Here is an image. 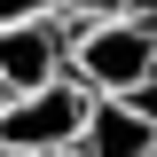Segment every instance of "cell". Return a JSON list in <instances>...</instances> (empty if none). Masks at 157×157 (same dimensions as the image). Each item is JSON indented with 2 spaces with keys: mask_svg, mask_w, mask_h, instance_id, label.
<instances>
[{
  "mask_svg": "<svg viewBox=\"0 0 157 157\" xmlns=\"http://www.w3.org/2000/svg\"><path fill=\"white\" fill-rule=\"evenodd\" d=\"M63 71H71L86 94H157V39H149V8L71 24V39H63Z\"/></svg>",
  "mask_w": 157,
  "mask_h": 157,
  "instance_id": "6da1fadb",
  "label": "cell"
},
{
  "mask_svg": "<svg viewBox=\"0 0 157 157\" xmlns=\"http://www.w3.org/2000/svg\"><path fill=\"white\" fill-rule=\"evenodd\" d=\"M86 102H94V94H86L71 71H55V78H39V86H24V94L0 102V141L24 149V157H39V149H71Z\"/></svg>",
  "mask_w": 157,
  "mask_h": 157,
  "instance_id": "7a4b0ae2",
  "label": "cell"
},
{
  "mask_svg": "<svg viewBox=\"0 0 157 157\" xmlns=\"http://www.w3.org/2000/svg\"><path fill=\"white\" fill-rule=\"evenodd\" d=\"M71 149L78 157H157V94H94Z\"/></svg>",
  "mask_w": 157,
  "mask_h": 157,
  "instance_id": "3957f363",
  "label": "cell"
},
{
  "mask_svg": "<svg viewBox=\"0 0 157 157\" xmlns=\"http://www.w3.org/2000/svg\"><path fill=\"white\" fill-rule=\"evenodd\" d=\"M63 39H71V24L47 8V16H16L0 24V86L8 94H24V86H39V78L63 71Z\"/></svg>",
  "mask_w": 157,
  "mask_h": 157,
  "instance_id": "277c9868",
  "label": "cell"
},
{
  "mask_svg": "<svg viewBox=\"0 0 157 157\" xmlns=\"http://www.w3.org/2000/svg\"><path fill=\"white\" fill-rule=\"evenodd\" d=\"M126 8H149V0H55L63 24H94V16H126Z\"/></svg>",
  "mask_w": 157,
  "mask_h": 157,
  "instance_id": "5b68a950",
  "label": "cell"
},
{
  "mask_svg": "<svg viewBox=\"0 0 157 157\" xmlns=\"http://www.w3.org/2000/svg\"><path fill=\"white\" fill-rule=\"evenodd\" d=\"M55 0H0V24H16V16H47Z\"/></svg>",
  "mask_w": 157,
  "mask_h": 157,
  "instance_id": "8992f818",
  "label": "cell"
},
{
  "mask_svg": "<svg viewBox=\"0 0 157 157\" xmlns=\"http://www.w3.org/2000/svg\"><path fill=\"white\" fill-rule=\"evenodd\" d=\"M39 157H78V149H39Z\"/></svg>",
  "mask_w": 157,
  "mask_h": 157,
  "instance_id": "52a82bcc",
  "label": "cell"
},
{
  "mask_svg": "<svg viewBox=\"0 0 157 157\" xmlns=\"http://www.w3.org/2000/svg\"><path fill=\"white\" fill-rule=\"evenodd\" d=\"M0 157H24V149H8V141H0Z\"/></svg>",
  "mask_w": 157,
  "mask_h": 157,
  "instance_id": "ba28073f",
  "label": "cell"
},
{
  "mask_svg": "<svg viewBox=\"0 0 157 157\" xmlns=\"http://www.w3.org/2000/svg\"><path fill=\"white\" fill-rule=\"evenodd\" d=\"M0 102H8V86H0Z\"/></svg>",
  "mask_w": 157,
  "mask_h": 157,
  "instance_id": "9c48e42d",
  "label": "cell"
}]
</instances>
